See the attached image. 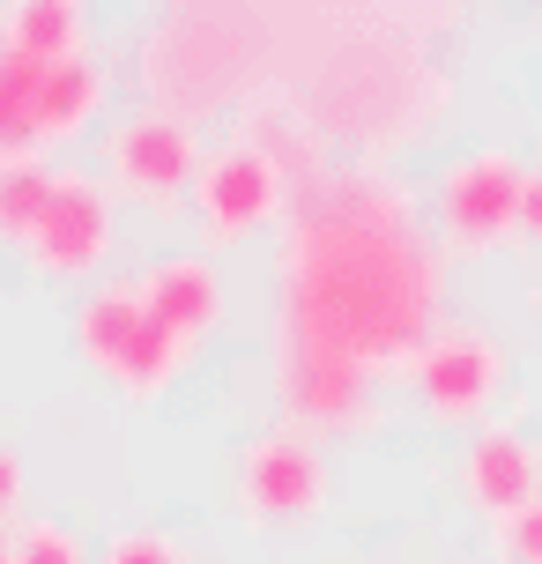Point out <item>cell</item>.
Listing matches in <instances>:
<instances>
[{
  "instance_id": "obj_5",
  "label": "cell",
  "mask_w": 542,
  "mask_h": 564,
  "mask_svg": "<svg viewBox=\"0 0 542 564\" xmlns=\"http://www.w3.org/2000/svg\"><path fill=\"white\" fill-rule=\"evenodd\" d=\"M520 194H528V171L506 149H476L446 164L438 178V238L454 253H490L506 230H520Z\"/></svg>"
},
{
  "instance_id": "obj_23",
  "label": "cell",
  "mask_w": 542,
  "mask_h": 564,
  "mask_svg": "<svg viewBox=\"0 0 542 564\" xmlns=\"http://www.w3.org/2000/svg\"><path fill=\"white\" fill-rule=\"evenodd\" d=\"M0 564H15V542H8V528H0Z\"/></svg>"
},
{
  "instance_id": "obj_6",
  "label": "cell",
  "mask_w": 542,
  "mask_h": 564,
  "mask_svg": "<svg viewBox=\"0 0 542 564\" xmlns=\"http://www.w3.org/2000/svg\"><path fill=\"white\" fill-rule=\"evenodd\" d=\"M275 394L290 401V416L313 423V431H357L371 416V371H357L349 357L290 335L275 319Z\"/></svg>"
},
{
  "instance_id": "obj_22",
  "label": "cell",
  "mask_w": 542,
  "mask_h": 564,
  "mask_svg": "<svg viewBox=\"0 0 542 564\" xmlns=\"http://www.w3.org/2000/svg\"><path fill=\"white\" fill-rule=\"evenodd\" d=\"M520 230L542 246V171H528V194H520Z\"/></svg>"
},
{
  "instance_id": "obj_13",
  "label": "cell",
  "mask_w": 542,
  "mask_h": 564,
  "mask_svg": "<svg viewBox=\"0 0 542 564\" xmlns=\"http://www.w3.org/2000/svg\"><path fill=\"white\" fill-rule=\"evenodd\" d=\"M105 89H112V75H105L89 53L45 67V83H37V134H45V141L89 134V127H97V112H105Z\"/></svg>"
},
{
  "instance_id": "obj_21",
  "label": "cell",
  "mask_w": 542,
  "mask_h": 564,
  "mask_svg": "<svg viewBox=\"0 0 542 564\" xmlns=\"http://www.w3.org/2000/svg\"><path fill=\"white\" fill-rule=\"evenodd\" d=\"M23 506V460H15V446H0V520Z\"/></svg>"
},
{
  "instance_id": "obj_17",
  "label": "cell",
  "mask_w": 542,
  "mask_h": 564,
  "mask_svg": "<svg viewBox=\"0 0 542 564\" xmlns=\"http://www.w3.org/2000/svg\"><path fill=\"white\" fill-rule=\"evenodd\" d=\"M53 164H15L0 171V238L8 246H23L30 230H37V216H45V200H53Z\"/></svg>"
},
{
  "instance_id": "obj_11",
  "label": "cell",
  "mask_w": 542,
  "mask_h": 564,
  "mask_svg": "<svg viewBox=\"0 0 542 564\" xmlns=\"http://www.w3.org/2000/svg\"><path fill=\"white\" fill-rule=\"evenodd\" d=\"M460 482H468V506L490 512V520H513L542 498V460L520 431H476L468 438V460H460Z\"/></svg>"
},
{
  "instance_id": "obj_16",
  "label": "cell",
  "mask_w": 542,
  "mask_h": 564,
  "mask_svg": "<svg viewBox=\"0 0 542 564\" xmlns=\"http://www.w3.org/2000/svg\"><path fill=\"white\" fill-rule=\"evenodd\" d=\"M178 365H186V341H172L156 319H142V335L112 357V371H105V379H112L127 401H156L178 379Z\"/></svg>"
},
{
  "instance_id": "obj_12",
  "label": "cell",
  "mask_w": 542,
  "mask_h": 564,
  "mask_svg": "<svg viewBox=\"0 0 542 564\" xmlns=\"http://www.w3.org/2000/svg\"><path fill=\"white\" fill-rule=\"evenodd\" d=\"M89 45V15L75 0H15L0 15V53L30 59V67H59V59H83Z\"/></svg>"
},
{
  "instance_id": "obj_1",
  "label": "cell",
  "mask_w": 542,
  "mask_h": 564,
  "mask_svg": "<svg viewBox=\"0 0 542 564\" xmlns=\"http://www.w3.org/2000/svg\"><path fill=\"white\" fill-rule=\"evenodd\" d=\"M438 319V260L379 171H319L283 238V327L357 371L416 365Z\"/></svg>"
},
{
  "instance_id": "obj_9",
  "label": "cell",
  "mask_w": 542,
  "mask_h": 564,
  "mask_svg": "<svg viewBox=\"0 0 542 564\" xmlns=\"http://www.w3.org/2000/svg\"><path fill=\"white\" fill-rule=\"evenodd\" d=\"M409 379H416V394H424L431 416L468 423V416H484V401L498 394V379H506V357H498V341L468 335V327H446V335H431L424 349H416Z\"/></svg>"
},
{
  "instance_id": "obj_20",
  "label": "cell",
  "mask_w": 542,
  "mask_h": 564,
  "mask_svg": "<svg viewBox=\"0 0 542 564\" xmlns=\"http://www.w3.org/2000/svg\"><path fill=\"white\" fill-rule=\"evenodd\" d=\"M498 550H506V564H542V498L513 520H498Z\"/></svg>"
},
{
  "instance_id": "obj_2",
  "label": "cell",
  "mask_w": 542,
  "mask_h": 564,
  "mask_svg": "<svg viewBox=\"0 0 542 564\" xmlns=\"http://www.w3.org/2000/svg\"><path fill=\"white\" fill-rule=\"evenodd\" d=\"M238 30H246V15H216V8H194V15H172V23L149 30L142 83L156 97V112L200 119V112H216L224 97L246 89L253 45H238Z\"/></svg>"
},
{
  "instance_id": "obj_19",
  "label": "cell",
  "mask_w": 542,
  "mask_h": 564,
  "mask_svg": "<svg viewBox=\"0 0 542 564\" xmlns=\"http://www.w3.org/2000/svg\"><path fill=\"white\" fill-rule=\"evenodd\" d=\"M105 564H186V550L172 535H156V528H127V535H112Z\"/></svg>"
},
{
  "instance_id": "obj_8",
  "label": "cell",
  "mask_w": 542,
  "mask_h": 564,
  "mask_svg": "<svg viewBox=\"0 0 542 564\" xmlns=\"http://www.w3.org/2000/svg\"><path fill=\"white\" fill-rule=\"evenodd\" d=\"M283 171L268 164L260 149L246 141H224L216 156H200V178H194V216H200V238L208 246H238L253 238L275 208H283Z\"/></svg>"
},
{
  "instance_id": "obj_14",
  "label": "cell",
  "mask_w": 542,
  "mask_h": 564,
  "mask_svg": "<svg viewBox=\"0 0 542 564\" xmlns=\"http://www.w3.org/2000/svg\"><path fill=\"white\" fill-rule=\"evenodd\" d=\"M142 297H134V282H112V290H89L83 305H75V349H83L97 371H112V357L127 341L142 335Z\"/></svg>"
},
{
  "instance_id": "obj_3",
  "label": "cell",
  "mask_w": 542,
  "mask_h": 564,
  "mask_svg": "<svg viewBox=\"0 0 542 564\" xmlns=\"http://www.w3.org/2000/svg\"><path fill=\"white\" fill-rule=\"evenodd\" d=\"M238 506L253 528H305L327 512V460L305 431H260L238 453Z\"/></svg>"
},
{
  "instance_id": "obj_10",
  "label": "cell",
  "mask_w": 542,
  "mask_h": 564,
  "mask_svg": "<svg viewBox=\"0 0 542 564\" xmlns=\"http://www.w3.org/2000/svg\"><path fill=\"white\" fill-rule=\"evenodd\" d=\"M134 297H142V312L172 341H186V349H194L200 335H216V319H224V282H216V268H208L200 253L156 260V268L134 282Z\"/></svg>"
},
{
  "instance_id": "obj_7",
  "label": "cell",
  "mask_w": 542,
  "mask_h": 564,
  "mask_svg": "<svg viewBox=\"0 0 542 564\" xmlns=\"http://www.w3.org/2000/svg\"><path fill=\"white\" fill-rule=\"evenodd\" d=\"M23 253L37 275H53V282H75L89 268H105V253H112V194L89 171H59L37 230L23 238Z\"/></svg>"
},
{
  "instance_id": "obj_18",
  "label": "cell",
  "mask_w": 542,
  "mask_h": 564,
  "mask_svg": "<svg viewBox=\"0 0 542 564\" xmlns=\"http://www.w3.org/2000/svg\"><path fill=\"white\" fill-rule=\"evenodd\" d=\"M15 564H89L75 528H59V520H30L23 542H15Z\"/></svg>"
},
{
  "instance_id": "obj_15",
  "label": "cell",
  "mask_w": 542,
  "mask_h": 564,
  "mask_svg": "<svg viewBox=\"0 0 542 564\" xmlns=\"http://www.w3.org/2000/svg\"><path fill=\"white\" fill-rule=\"evenodd\" d=\"M37 83H45V67L0 53V171L45 156V134H37Z\"/></svg>"
},
{
  "instance_id": "obj_4",
  "label": "cell",
  "mask_w": 542,
  "mask_h": 564,
  "mask_svg": "<svg viewBox=\"0 0 542 564\" xmlns=\"http://www.w3.org/2000/svg\"><path fill=\"white\" fill-rule=\"evenodd\" d=\"M105 178H112L127 200H149V208H172V200L194 194L200 178V141L186 119L172 112H134L105 134Z\"/></svg>"
}]
</instances>
